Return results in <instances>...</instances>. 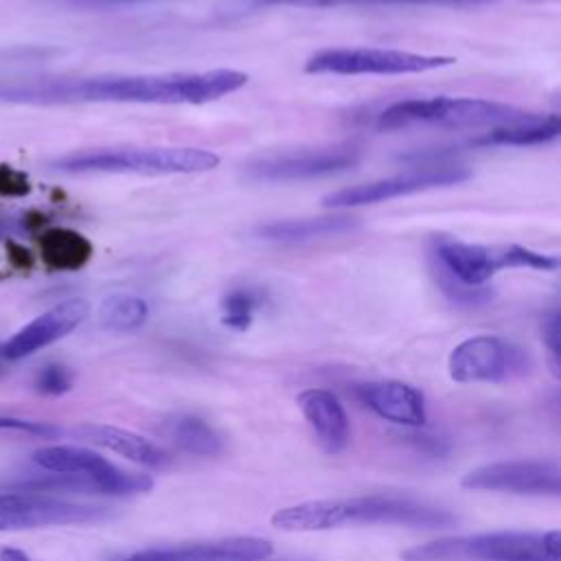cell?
<instances>
[{"mask_svg": "<svg viewBox=\"0 0 561 561\" xmlns=\"http://www.w3.org/2000/svg\"><path fill=\"white\" fill-rule=\"evenodd\" d=\"M248 83V75L230 68L206 72L171 75H105L46 79L0 85V101L7 103H158L199 105L217 101Z\"/></svg>", "mask_w": 561, "mask_h": 561, "instance_id": "cell-1", "label": "cell"}, {"mask_svg": "<svg viewBox=\"0 0 561 561\" xmlns=\"http://www.w3.org/2000/svg\"><path fill=\"white\" fill-rule=\"evenodd\" d=\"M458 517L440 506L401 495H355L337 500H311L278 508L272 526L287 533H318L344 526H408V528H447Z\"/></svg>", "mask_w": 561, "mask_h": 561, "instance_id": "cell-2", "label": "cell"}, {"mask_svg": "<svg viewBox=\"0 0 561 561\" xmlns=\"http://www.w3.org/2000/svg\"><path fill=\"white\" fill-rule=\"evenodd\" d=\"M537 116L508 103L486 99H462V96H430V99H405L386 107L377 118V129L394 131L410 127H502L522 123Z\"/></svg>", "mask_w": 561, "mask_h": 561, "instance_id": "cell-3", "label": "cell"}, {"mask_svg": "<svg viewBox=\"0 0 561 561\" xmlns=\"http://www.w3.org/2000/svg\"><path fill=\"white\" fill-rule=\"evenodd\" d=\"M403 561H561V533L497 530L421 543Z\"/></svg>", "mask_w": 561, "mask_h": 561, "instance_id": "cell-4", "label": "cell"}, {"mask_svg": "<svg viewBox=\"0 0 561 561\" xmlns=\"http://www.w3.org/2000/svg\"><path fill=\"white\" fill-rule=\"evenodd\" d=\"M219 156L199 147H107L59 156L50 162L64 173H202Z\"/></svg>", "mask_w": 561, "mask_h": 561, "instance_id": "cell-5", "label": "cell"}, {"mask_svg": "<svg viewBox=\"0 0 561 561\" xmlns=\"http://www.w3.org/2000/svg\"><path fill=\"white\" fill-rule=\"evenodd\" d=\"M432 256L451 276L467 285H484L495 272L508 267H530L541 272H554L559 259L552 254H541L524 245L502 243V245H480L467 243L447 234H438L432 241Z\"/></svg>", "mask_w": 561, "mask_h": 561, "instance_id": "cell-6", "label": "cell"}, {"mask_svg": "<svg viewBox=\"0 0 561 561\" xmlns=\"http://www.w3.org/2000/svg\"><path fill=\"white\" fill-rule=\"evenodd\" d=\"M33 462L50 473H70L90 482L94 493L138 495L153 486L149 473H136L116 467L101 454L77 445H48L33 454Z\"/></svg>", "mask_w": 561, "mask_h": 561, "instance_id": "cell-7", "label": "cell"}, {"mask_svg": "<svg viewBox=\"0 0 561 561\" xmlns=\"http://www.w3.org/2000/svg\"><path fill=\"white\" fill-rule=\"evenodd\" d=\"M445 55H423L394 48H327L305 64L309 75H414L451 66Z\"/></svg>", "mask_w": 561, "mask_h": 561, "instance_id": "cell-8", "label": "cell"}, {"mask_svg": "<svg viewBox=\"0 0 561 561\" xmlns=\"http://www.w3.org/2000/svg\"><path fill=\"white\" fill-rule=\"evenodd\" d=\"M112 511L101 504L72 502L39 491H7L0 493V530H28L42 526L90 524L107 519Z\"/></svg>", "mask_w": 561, "mask_h": 561, "instance_id": "cell-9", "label": "cell"}, {"mask_svg": "<svg viewBox=\"0 0 561 561\" xmlns=\"http://www.w3.org/2000/svg\"><path fill=\"white\" fill-rule=\"evenodd\" d=\"M359 160L355 147H320L305 151H285L261 156L243 167L248 182L278 184V182H302L313 178H327L353 169Z\"/></svg>", "mask_w": 561, "mask_h": 561, "instance_id": "cell-10", "label": "cell"}, {"mask_svg": "<svg viewBox=\"0 0 561 561\" xmlns=\"http://www.w3.org/2000/svg\"><path fill=\"white\" fill-rule=\"evenodd\" d=\"M449 377L460 383L504 381L528 373L530 357L524 348L495 335H473L449 353Z\"/></svg>", "mask_w": 561, "mask_h": 561, "instance_id": "cell-11", "label": "cell"}, {"mask_svg": "<svg viewBox=\"0 0 561 561\" xmlns=\"http://www.w3.org/2000/svg\"><path fill=\"white\" fill-rule=\"evenodd\" d=\"M469 178H471V171L465 169V167L434 164V167L412 169V171L401 173V175H392V178H383V180L364 182V184H355V186L333 191L322 199V206H327V208H353V206L379 204V202H388V199L410 195V193H419V191L460 184Z\"/></svg>", "mask_w": 561, "mask_h": 561, "instance_id": "cell-12", "label": "cell"}, {"mask_svg": "<svg viewBox=\"0 0 561 561\" xmlns=\"http://www.w3.org/2000/svg\"><path fill=\"white\" fill-rule=\"evenodd\" d=\"M460 484L469 491L557 497L561 493V467L557 460H497L473 467Z\"/></svg>", "mask_w": 561, "mask_h": 561, "instance_id": "cell-13", "label": "cell"}, {"mask_svg": "<svg viewBox=\"0 0 561 561\" xmlns=\"http://www.w3.org/2000/svg\"><path fill=\"white\" fill-rule=\"evenodd\" d=\"M88 313H90L88 300L68 298V300L50 307L48 311H44L28 324H24L18 333H13L0 346V355L4 359H24V357L46 348L48 344L66 337L68 333H72L88 318Z\"/></svg>", "mask_w": 561, "mask_h": 561, "instance_id": "cell-14", "label": "cell"}, {"mask_svg": "<svg viewBox=\"0 0 561 561\" xmlns=\"http://www.w3.org/2000/svg\"><path fill=\"white\" fill-rule=\"evenodd\" d=\"M272 543L261 537H228L169 548H147L125 561H265Z\"/></svg>", "mask_w": 561, "mask_h": 561, "instance_id": "cell-15", "label": "cell"}, {"mask_svg": "<svg viewBox=\"0 0 561 561\" xmlns=\"http://www.w3.org/2000/svg\"><path fill=\"white\" fill-rule=\"evenodd\" d=\"M355 397L390 423L403 427H421L425 423V399L410 383L397 379L366 381L355 388Z\"/></svg>", "mask_w": 561, "mask_h": 561, "instance_id": "cell-16", "label": "cell"}, {"mask_svg": "<svg viewBox=\"0 0 561 561\" xmlns=\"http://www.w3.org/2000/svg\"><path fill=\"white\" fill-rule=\"evenodd\" d=\"M296 403L318 443L329 454H340L346 449L351 440V425L340 399L333 392L324 388H309L296 397Z\"/></svg>", "mask_w": 561, "mask_h": 561, "instance_id": "cell-17", "label": "cell"}, {"mask_svg": "<svg viewBox=\"0 0 561 561\" xmlns=\"http://www.w3.org/2000/svg\"><path fill=\"white\" fill-rule=\"evenodd\" d=\"M72 436L77 440H83V443H90L96 447H105L118 456H125L131 462L142 465V467L160 469L169 460V456L158 445H153L149 438H145L136 432L123 430V427L83 423L72 430Z\"/></svg>", "mask_w": 561, "mask_h": 561, "instance_id": "cell-18", "label": "cell"}, {"mask_svg": "<svg viewBox=\"0 0 561 561\" xmlns=\"http://www.w3.org/2000/svg\"><path fill=\"white\" fill-rule=\"evenodd\" d=\"M359 219L353 215H322V217H300V219H280L256 226L254 234L263 241L274 243H305L313 239H329L355 232Z\"/></svg>", "mask_w": 561, "mask_h": 561, "instance_id": "cell-19", "label": "cell"}, {"mask_svg": "<svg viewBox=\"0 0 561 561\" xmlns=\"http://www.w3.org/2000/svg\"><path fill=\"white\" fill-rule=\"evenodd\" d=\"M561 131V123L557 114H537L528 121L493 127L480 136H476L471 147H535L552 142Z\"/></svg>", "mask_w": 561, "mask_h": 561, "instance_id": "cell-20", "label": "cell"}, {"mask_svg": "<svg viewBox=\"0 0 561 561\" xmlns=\"http://www.w3.org/2000/svg\"><path fill=\"white\" fill-rule=\"evenodd\" d=\"M169 438L191 456H217L224 449L221 434L202 416L178 414L167 423Z\"/></svg>", "mask_w": 561, "mask_h": 561, "instance_id": "cell-21", "label": "cell"}, {"mask_svg": "<svg viewBox=\"0 0 561 561\" xmlns=\"http://www.w3.org/2000/svg\"><path fill=\"white\" fill-rule=\"evenodd\" d=\"M149 318V305L145 298L131 291H114L99 307V322L114 333H127L140 329Z\"/></svg>", "mask_w": 561, "mask_h": 561, "instance_id": "cell-22", "label": "cell"}, {"mask_svg": "<svg viewBox=\"0 0 561 561\" xmlns=\"http://www.w3.org/2000/svg\"><path fill=\"white\" fill-rule=\"evenodd\" d=\"M265 302V291L256 287H234L221 298V322L232 331H245L254 311Z\"/></svg>", "mask_w": 561, "mask_h": 561, "instance_id": "cell-23", "label": "cell"}, {"mask_svg": "<svg viewBox=\"0 0 561 561\" xmlns=\"http://www.w3.org/2000/svg\"><path fill=\"white\" fill-rule=\"evenodd\" d=\"M432 272H434V278L440 287V291L454 302V305H460V307H482L486 302L493 300V291L484 285H467V283H460L456 276H451L438 261L432 263Z\"/></svg>", "mask_w": 561, "mask_h": 561, "instance_id": "cell-24", "label": "cell"}, {"mask_svg": "<svg viewBox=\"0 0 561 561\" xmlns=\"http://www.w3.org/2000/svg\"><path fill=\"white\" fill-rule=\"evenodd\" d=\"M50 256L57 265L77 267L90 256V243L72 232H59L50 241Z\"/></svg>", "mask_w": 561, "mask_h": 561, "instance_id": "cell-25", "label": "cell"}, {"mask_svg": "<svg viewBox=\"0 0 561 561\" xmlns=\"http://www.w3.org/2000/svg\"><path fill=\"white\" fill-rule=\"evenodd\" d=\"M72 388V373L68 366L50 362L39 368L35 375V390L46 397H59L66 394Z\"/></svg>", "mask_w": 561, "mask_h": 561, "instance_id": "cell-26", "label": "cell"}, {"mask_svg": "<svg viewBox=\"0 0 561 561\" xmlns=\"http://www.w3.org/2000/svg\"><path fill=\"white\" fill-rule=\"evenodd\" d=\"M0 434H22L35 438H57L61 436V427L44 421L18 419V416H2L0 414Z\"/></svg>", "mask_w": 561, "mask_h": 561, "instance_id": "cell-27", "label": "cell"}, {"mask_svg": "<svg viewBox=\"0 0 561 561\" xmlns=\"http://www.w3.org/2000/svg\"><path fill=\"white\" fill-rule=\"evenodd\" d=\"M248 7L261 9V7H340V4H357V0H245Z\"/></svg>", "mask_w": 561, "mask_h": 561, "instance_id": "cell-28", "label": "cell"}, {"mask_svg": "<svg viewBox=\"0 0 561 561\" xmlns=\"http://www.w3.org/2000/svg\"><path fill=\"white\" fill-rule=\"evenodd\" d=\"M541 335H543V342H546V346H548V351H550L552 366H554V370H557V366H559V348H561V344H559V311H550V313L543 318V322H541Z\"/></svg>", "mask_w": 561, "mask_h": 561, "instance_id": "cell-29", "label": "cell"}, {"mask_svg": "<svg viewBox=\"0 0 561 561\" xmlns=\"http://www.w3.org/2000/svg\"><path fill=\"white\" fill-rule=\"evenodd\" d=\"M362 4H421V7H478L493 0H357Z\"/></svg>", "mask_w": 561, "mask_h": 561, "instance_id": "cell-30", "label": "cell"}, {"mask_svg": "<svg viewBox=\"0 0 561 561\" xmlns=\"http://www.w3.org/2000/svg\"><path fill=\"white\" fill-rule=\"evenodd\" d=\"M405 438H408L416 449L427 451V454H432V456H440V454H445V451L449 449V445H447L443 438H434V436H430V434H408Z\"/></svg>", "mask_w": 561, "mask_h": 561, "instance_id": "cell-31", "label": "cell"}, {"mask_svg": "<svg viewBox=\"0 0 561 561\" xmlns=\"http://www.w3.org/2000/svg\"><path fill=\"white\" fill-rule=\"evenodd\" d=\"M0 561H31V557L20 548L4 546V548H0Z\"/></svg>", "mask_w": 561, "mask_h": 561, "instance_id": "cell-32", "label": "cell"}, {"mask_svg": "<svg viewBox=\"0 0 561 561\" xmlns=\"http://www.w3.org/2000/svg\"><path fill=\"white\" fill-rule=\"evenodd\" d=\"M85 4H129V2H145V0H75Z\"/></svg>", "mask_w": 561, "mask_h": 561, "instance_id": "cell-33", "label": "cell"}]
</instances>
